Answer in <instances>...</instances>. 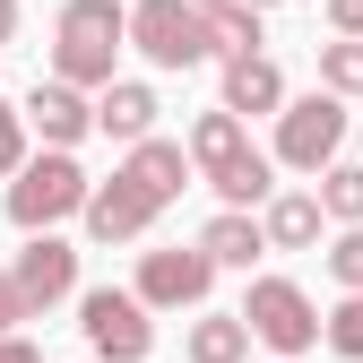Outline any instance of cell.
Wrapping results in <instances>:
<instances>
[{
    "label": "cell",
    "mask_w": 363,
    "mask_h": 363,
    "mask_svg": "<svg viewBox=\"0 0 363 363\" xmlns=\"http://www.w3.org/2000/svg\"><path fill=\"white\" fill-rule=\"evenodd\" d=\"M121 43H130V9L121 0H69L61 26H52V78L61 86H113V61H121Z\"/></svg>",
    "instance_id": "6da1fadb"
},
{
    "label": "cell",
    "mask_w": 363,
    "mask_h": 363,
    "mask_svg": "<svg viewBox=\"0 0 363 363\" xmlns=\"http://www.w3.org/2000/svg\"><path fill=\"white\" fill-rule=\"evenodd\" d=\"M86 191H96V182L78 173V156L43 147V156H26V164L9 173V225H18V234H52L61 216L86 208Z\"/></svg>",
    "instance_id": "7a4b0ae2"
},
{
    "label": "cell",
    "mask_w": 363,
    "mask_h": 363,
    "mask_svg": "<svg viewBox=\"0 0 363 363\" xmlns=\"http://www.w3.org/2000/svg\"><path fill=\"white\" fill-rule=\"evenodd\" d=\"M242 329L259 346H277L286 363L320 346V303H311L294 277H251V303H242Z\"/></svg>",
    "instance_id": "3957f363"
},
{
    "label": "cell",
    "mask_w": 363,
    "mask_h": 363,
    "mask_svg": "<svg viewBox=\"0 0 363 363\" xmlns=\"http://www.w3.org/2000/svg\"><path fill=\"white\" fill-rule=\"evenodd\" d=\"M78 329H86V346L104 363H147V346H156V320H147V303L130 286H86L78 294Z\"/></svg>",
    "instance_id": "277c9868"
},
{
    "label": "cell",
    "mask_w": 363,
    "mask_h": 363,
    "mask_svg": "<svg viewBox=\"0 0 363 363\" xmlns=\"http://www.w3.org/2000/svg\"><path fill=\"white\" fill-rule=\"evenodd\" d=\"M337 147H346V104L337 96H286V113H277V164H294V173H329L337 164Z\"/></svg>",
    "instance_id": "5b68a950"
},
{
    "label": "cell",
    "mask_w": 363,
    "mask_h": 363,
    "mask_svg": "<svg viewBox=\"0 0 363 363\" xmlns=\"http://www.w3.org/2000/svg\"><path fill=\"white\" fill-rule=\"evenodd\" d=\"M130 43H139L156 69H199V61H216L208 18L191 9V0H139V9H130Z\"/></svg>",
    "instance_id": "8992f818"
},
{
    "label": "cell",
    "mask_w": 363,
    "mask_h": 363,
    "mask_svg": "<svg viewBox=\"0 0 363 363\" xmlns=\"http://www.w3.org/2000/svg\"><path fill=\"white\" fill-rule=\"evenodd\" d=\"M9 286H18V303H26V320H43L52 303L78 294V251H69L61 234H26V251H18V268H9Z\"/></svg>",
    "instance_id": "52a82bcc"
},
{
    "label": "cell",
    "mask_w": 363,
    "mask_h": 363,
    "mask_svg": "<svg viewBox=\"0 0 363 363\" xmlns=\"http://www.w3.org/2000/svg\"><path fill=\"white\" fill-rule=\"evenodd\" d=\"M208 286H216V268H208V251L191 242V251H147L130 294H139L147 311H199V303H208Z\"/></svg>",
    "instance_id": "ba28073f"
},
{
    "label": "cell",
    "mask_w": 363,
    "mask_h": 363,
    "mask_svg": "<svg viewBox=\"0 0 363 363\" xmlns=\"http://www.w3.org/2000/svg\"><path fill=\"white\" fill-rule=\"evenodd\" d=\"M78 216H86V234H96V242H139L164 208L139 191V182H121V173H113V182H96V191H86V208H78Z\"/></svg>",
    "instance_id": "9c48e42d"
},
{
    "label": "cell",
    "mask_w": 363,
    "mask_h": 363,
    "mask_svg": "<svg viewBox=\"0 0 363 363\" xmlns=\"http://www.w3.org/2000/svg\"><path fill=\"white\" fill-rule=\"evenodd\" d=\"M18 121L35 130V139H43V147H61V156H69V147L86 139V130H96V104H86V96H78V86H61V78H43V86H35V96L18 104Z\"/></svg>",
    "instance_id": "30bf717a"
},
{
    "label": "cell",
    "mask_w": 363,
    "mask_h": 363,
    "mask_svg": "<svg viewBox=\"0 0 363 363\" xmlns=\"http://www.w3.org/2000/svg\"><path fill=\"white\" fill-rule=\"evenodd\" d=\"M156 86L147 78H113L104 86V96H96V130H104V139H121V147H139V139H156Z\"/></svg>",
    "instance_id": "8fae6325"
},
{
    "label": "cell",
    "mask_w": 363,
    "mask_h": 363,
    "mask_svg": "<svg viewBox=\"0 0 363 363\" xmlns=\"http://www.w3.org/2000/svg\"><path fill=\"white\" fill-rule=\"evenodd\" d=\"M121 182H139L156 208H173L182 191H191V156H182V139H139L121 156Z\"/></svg>",
    "instance_id": "7c38bea8"
},
{
    "label": "cell",
    "mask_w": 363,
    "mask_h": 363,
    "mask_svg": "<svg viewBox=\"0 0 363 363\" xmlns=\"http://www.w3.org/2000/svg\"><path fill=\"white\" fill-rule=\"evenodd\" d=\"M182 156H191V173H199V182H216L225 164H242V156H251V130H242L234 113L216 104V113H199V121H191V139H182Z\"/></svg>",
    "instance_id": "4fadbf2b"
},
{
    "label": "cell",
    "mask_w": 363,
    "mask_h": 363,
    "mask_svg": "<svg viewBox=\"0 0 363 363\" xmlns=\"http://www.w3.org/2000/svg\"><path fill=\"white\" fill-rule=\"evenodd\" d=\"M225 113L251 121V113H286V69L251 52V61H225Z\"/></svg>",
    "instance_id": "5bb4252c"
},
{
    "label": "cell",
    "mask_w": 363,
    "mask_h": 363,
    "mask_svg": "<svg viewBox=\"0 0 363 363\" xmlns=\"http://www.w3.org/2000/svg\"><path fill=\"white\" fill-rule=\"evenodd\" d=\"M320 199H311V191H277V199H268L259 208V242L268 251H311V242H320Z\"/></svg>",
    "instance_id": "9a60e30c"
},
{
    "label": "cell",
    "mask_w": 363,
    "mask_h": 363,
    "mask_svg": "<svg viewBox=\"0 0 363 363\" xmlns=\"http://www.w3.org/2000/svg\"><path fill=\"white\" fill-rule=\"evenodd\" d=\"M182 354H191V363H242V354H251L242 311H199V320L182 329Z\"/></svg>",
    "instance_id": "2e32d148"
},
{
    "label": "cell",
    "mask_w": 363,
    "mask_h": 363,
    "mask_svg": "<svg viewBox=\"0 0 363 363\" xmlns=\"http://www.w3.org/2000/svg\"><path fill=\"white\" fill-rule=\"evenodd\" d=\"M199 251H208V268H251L268 242H259V216H242V208H216L208 216V234H199Z\"/></svg>",
    "instance_id": "e0dca14e"
},
{
    "label": "cell",
    "mask_w": 363,
    "mask_h": 363,
    "mask_svg": "<svg viewBox=\"0 0 363 363\" xmlns=\"http://www.w3.org/2000/svg\"><path fill=\"white\" fill-rule=\"evenodd\" d=\"M268 173H277V164H268V156H259V147H251V156H242V164H225V173H216V182H208V191H216V199H225V208H242V216H251V208H268V199H277V182H268Z\"/></svg>",
    "instance_id": "ac0fdd59"
},
{
    "label": "cell",
    "mask_w": 363,
    "mask_h": 363,
    "mask_svg": "<svg viewBox=\"0 0 363 363\" xmlns=\"http://www.w3.org/2000/svg\"><path fill=\"white\" fill-rule=\"evenodd\" d=\"M311 199H320V216H329V225H363V164H329Z\"/></svg>",
    "instance_id": "d6986e66"
},
{
    "label": "cell",
    "mask_w": 363,
    "mask_h": 363,
    "mask_svg": "<svg viewBox=\"0 0 363 363\" xmlns=\"http://www.w3.org/2000/svg\"><path fill=\"white\" fill-rule=\"evenodd\" d=\"M208 43H216V61H251L259 52V9H208Z\"/></svg>",
    "instance_id": "ffe728a7"
},
{
    "label": "cell",
    "mask_w": 363,
    "mask_h": 363,
    "mask_svg": "<svg viewBox=\"0 0 363 363\" xmlns=\"http://www.w3.org/2000/svg\"><path fill=\"white\" fill-rule=\"evenodd\" d=\"M320 96H363V43H346V35H329L320 43Z\"/></svg>",
    "instance_id": "44dd1931"
},
{
    "label": "cell",
    "mask_w": 363,
    "mask_h": 363,
    "mask_svg": "<svg viewBox=\"0 0 363 363\" xmlns=\"http://www.w3.org/2000/svg\"><path fill=\"white\" fill-rule=\"evenodd\" d=\"M320 337H329V354H346V363H363V294H346L329 320H320Z\"/></svg>",
    "instance_id": "7402d4cb"
},
{
    "label": "cell",
    "mask_w": 363,
    "mask_h": 363,
    "mask_svg": "<svg viewBox=\"0 0 363 363\" xmlns=\"http://www.w3.org/2000/svg\"><path fill=\"white\" fill-rule=\"evenodd\" d=\"M329 277H337L346 294H363V225H346V234L329 242Z\"/></svg>",
    "instance_id": "603a6c76"
},
{
    "label": "cell",
    "mask_w": 363,
    "mask_h": 363,
    "mask_svg": "<svg viewBox=\"0 0 363 363\" xmlns=\"http://www.w3.org/2000/svg\"><path fill=\"white\" fill-rule=\"evenodd\" d=\"M18 164H26V121H18V104H0V182Z\"/></svg>",
    "instance_id": "cb8c5ba5"
},
{
    "label": "cell",
    "mask_w": 363,
    "mask_h": 363,
    "mask_svg": "<svg viewBox=\"0 0 363 363\" xmlns=\"http://www.w3.org/2000/svg\"><path fill=\"white\" fill-rule=\"evenodd\" d=\"M329 26H337L346 43H363V0H329Z\"/></svg>",
    "instance_id": "d4e9b609"
},
{
    "label": "cell",
    "mask_w": 363,
    "mask_h": 363,
    "mask_svg": "<svg viewBox=\"0 0 363 363\" xmlns=\"http://www.w3.org/2000/svg\"><path fill=\"white\" fill-rule=\"evenodd\" d=\"M18 320H26V303H18V286H9V268H0V337H18Z\"/></svg>",
    "instance_id": "484cf974"
},
{
    "label": "cell",
    "mask_w": 363,
    "mask_h": 363,
    "mask_svg": "<svg viewBox=\"0 0 363 363\" xmlns=\"http://www.w3.org/2000/svg\"><path fill=\"white\" fill-rule=\"evenodd\" d=\"M0 363H43V354H35L26 337H0Z\"/></svg>",
    "instance_id": "4316f807"
},
{
    "label": "cell",
    "mask_w": 363,
    "mask_h": 363,
    "mask_svg": "<svg viewBox=\"0 0 363 363\" xmlns=\"http://www.w3.org/2000/svg\"><path fill=\"white\" fill-rule=\"evenodd\" d=\"M18 35V0H0V43H9Z\"/></svg>",
    "instance_id": "83f0119b"
},
{
    "label": "cell",
    "mask_w": 363,
    "mask_h": 363,
    "mask_svg": "<svg viewBox=\"0 0 363 363\" xmlns=\"http://www.w3.org/2000/svg\"><path fill=\"white\" fill-rule=\"evenodd\" d=\"M191 9H199V18H208V9H234V0H191Z\"/></svg>",
    "instance_id": "f1b7e54d"
},
{
    "label": "cell",
    "mask_w": 363,
    "mask_h": 363,
    "mask_svg": "<svg viewBox=\"0 0 363 363\" xmlns=\"http://www.w3.org/2000/svg\"><path fill=\"white\" fill-rule=\"evenodd\" d=\"M234 9H259V18H268V9H277V0H234Z\"/></svg>",
    "instance_id": "f546056e"
}]
</instances>
